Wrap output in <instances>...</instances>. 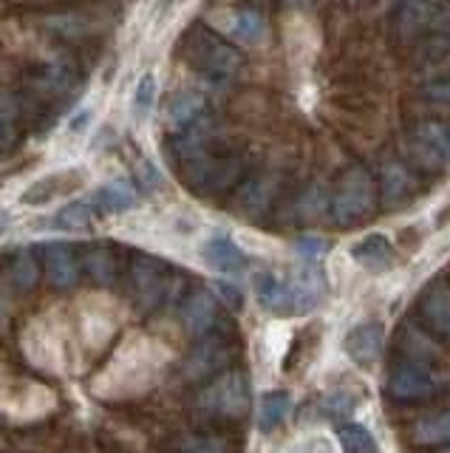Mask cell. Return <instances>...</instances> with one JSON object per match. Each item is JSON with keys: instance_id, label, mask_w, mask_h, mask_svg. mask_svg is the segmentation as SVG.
<instances>
[{"instance_id": "6da1fadb", "label": "cell", "mask_w": 450, "mask_h": 453, "mask_svg": "<svg viewBox=\"0 0 450 453\" xmlns=\"http://www.w3.org/2000/svg\"><path fill=\"white\" fill-rule=\"evenodd\" d=\"M181 54L185 60L202 71L210 80H230L244 65V57L227 40L210 32L207 26H193L190 32L181 37Z\"/></svg>"}, {"instance_id": "7a4b0ae2", "label": "cell", "mask_w": 450, "mask_h": 453, "mask_svg": "<svg viewBox=\"0 0 450 453\" xmlns=\"http://www.w3.org/2000/svg\"><path fill=\"white\" fill-rule=\"evenodd\" d=\"M377 207V184L374 176L362 165H351L337 179L334 193L329 198V212L337 226H355L365 221Z\"/></svg>"}, {"instance_id": "3957f363", "label": "cell", "mask_w": 450, "mask_h": 453, "mask_svg": "<svg viewBox=\"0 0 450 453\" xmlns=\"http://www.w3.org/2000/svg\"><path fill=\"white\" fill-rule=\"evenodd\" d=\"M249 405L252 394L244 372H224L195 396V408L221 419H244L249 414Z\"/></svg>"}, {"instance_id": "277c9868", "label": "cell", "mask_w": 450, "mask_h": 453, "mask_svg": "<svg viewBox=\"0 0 450 453\" xmlns=\"http://www.w3.org/2000/svg\"><path fill=\"white\" fill-rule=\"evenodd\" d=\"M397 26L402 40L419 35L450 37V0H400Z\"/></svg>"}, {"instance_id": "5b68a950", "label": "cell", "mask_w": 450, "mask_h": 453, "mask_svg": "<svg viewBox=\"0 0 450 453\" xmlns=\"http://www.w3.org/2000/svg\"><path fill=\"white\" fill-rule=\"evenodd\" d=\"M439 388H442V377L431 365L411 363V360L400 363L388 377V394L402 403L431 400L433 394H439Z\"/></svg>"}, {"instance_id": "8992f818", "label": "cell", "mask_w": 450, "mask_h": 453, "mask_svg": "<svg viewBox=\"0 0 450 453\" xmlns=\"http://www.w3.org/2000/svg\"><path fill=\"white\" fill-rule=\"evenodd\" d=\"M235 354V346L224 334H210L181 363V380L187 382H202L207 377L218 374L221 368H227Z\"/></svg>"}, {"instance_id": "52a82bcc", "label": "cell", "mask_w": 450, "mask_h": 453, "mask_svg": "<svg viewBox=\"0 0 450 453\" xmlns=\"http://www.w3.org/2000/svg\"><path fill=\"white\" fill-rule=\"evenodd\" d=\"M167 266L150 255H136L131 264V289H133V301L139 311H150L156 309L164 295H167Z\"/></svg>"}, {"instance_id": "ba28073f", "label": "cell", "mask_w": 450, "mask_h": 453, "mask_svg": "<svg viewBox=\"0 0 450 453\" xmlns=\"http://www.w3.org/2000/svg\"><path fill=\"white\" fill-rule=\"evenodd\" d=\"M411 150L428 170L450 165V125L439 119H425L414 127Z\"/></svg>"}, {"instance_id": "9c48e42d", "label": "cell", "mask_w": 450, "mask_h": 453, "mask_svg": "<svg viewBox=\"0 0 450 453\" xmlns=\"http://www.w3.org/2000/svg\"><path fill=\"white\" fill-rule=\"evenodd\" d=\"M286 280L294 297V315H306V311L317 309L326 297V278H323V269L315 261L301 264Z\"/></svg>"}, {"instance_id": "30bf717a", "label": "cell", "mask_w": 450, "mask_h": 453, "mask_svg": "<svg viewBox=\"0 0 450 453\" xmlns=\"http://www.w3.org/2000/svg\"><path fill=\"white\" fill-rule=\"evenodd\" d=\"M419 311L425 318V326L439 337H450V283L445 278H436L422 292Z\"/></svg>"}, {"instance_id": "8fae6325", "label": "cell", "mask_w": 450, "mask_h": 453, "mask_svg": "<svg viewBox=\"0 0 450 453\" xmlns=\"http://www.w3.org/2000/svg\"><path fill=\"white\" fill-rule=\"evenodd\" d=\"M43 264H46V275H49L51 287L72 289L80 280L77 255H74L72 244H65V241H51V244L43 247Z\"/></svg>"}, {"instance_id": "7c38bea8", "label": "cell", "mask_w": 450, "mask_h": 453, "mask_svg": "<svg viewBox=\"0 0 450 453\" xmlns=\"http://www.w3.org/2000/svg\"><path fill=\"white\" fill-rule=\"evenodd\" d=\"M275 193H278V179L272 173H261L256 179H247L235 196V210L241 212L244 219H261L263 212L270 210Z\"/></svg>"}, {"instance_id": "4fadbf2b", "label": "cell", "mask_w": 450, "mask_h": 453, "mask_svg": "<svg viewBox=\"0 0 450 453\" xmlns=\"http://www.w3.org/2000/svg\"><path fill=\"white\" fill-rule=\"evenodd\" d=\"M383 340H385L383 326L369 320V323L355 326V329L346 334L343 349L357 365H374L379 360V354H383Z\"/></svg>"}, {"instance_id": "5bb4252c", "label": "cell", "mask_w": 450, "mask_h": 453, "mask_svg": "<svg viewBox=\"0 0 450 453\" xmlns=\"http://www.w3.org/2000/svg\"><path fill=\"white\" fill-rule=\"evenodd\" d=\"M181 320H185V329L195 337L213 332V326L218 320L216 295L210 289H193L185 297V306H181Z\"/></svg>"}, {"instance_id": "9a60e30c", "label": "cell", "mask_w": 450, "mask_h": 453, "mask_svg": "<svg viewBox=\"0 0 450 453\" xmlns=\"http://www.w3.org/2000/svg\"><path fill=\"white\" fill-rule=\"evenodd\" d=\"M351 258H355L362 269H369V273H388V269L397 264V250L393 244L385 238V235H365L362 241H357L355 247H351Z\"/></svg>"}, {"instance_id": "2e32d148", "label": "cell", "mask_w": 450, "mask_h": 453, "mask_svg": "<svg viewBox=\"0 0 450 453\" xmlns=\"http://www.w3.org/2000/svg\"><path fill=\"white\" fill-rule=\"evenodd\" d=\"M202 258H204V264L210 269H216V273H224V275H235V273H241V269L247 266L244 250L227 235L210 238L207 244L202 247Z\"/></svg>"}, {"instance_id": "e0dca14e", "label": "cell", "mask_w": 450, "mask_h": 453, "mask_svg": "<svg viewBox=\"0 0 450 453\" xmlns=\"http://www.w3.org/2000/svg\"><path fill=\"white\" fill-rule=\"evenodd\" d=\"M256 292H258V301L266 311H272V315H294V297H292L286 278H278L272 273H261L256 278Z\"/></svg>"}, {"instance_id": "ac0fdd59", "label": "cell", "mask_w": 450, "mask_h": 453, "mask_svg": "<svg viewBox=\"0 0 450 453\" xmlns=\"http://www.w3.org/2000/svg\"><path fill=\"white\" fill-rule=\"evenodd\" d=\"M379 188H383V202L388 207L405 202V198H411L414 190H416V181L414 176L408 173V167L400 165V162H388L383 165V176H379Z\"/></svg>"}, {"instance_id": "d6986e66", "label": "cell", "mask_w": 450, "mask_h": 453, "mask_svg": "<svg viewBox=\"0 0 450 453\" xmlns=\"http://www.w3.org/2000/svg\"><path fill=\"white\" fill-rule=\"evenodd\" d=\"M402 351H405V357L411 363H422V365H433V363H439L445 357L442 346L436 343V340H431L428 332H422L419 326H414V323L405 326Z\"/></svg>"}, {"instance_id": "ffe728a7", "label": "cell", "mask_w": 450, "mask_h": 453, "mask_svg": "<svg viewBox=\"0 0 450 453\" xmlns=\"http://www.w3.org/2000/svg\"><path fill=\"white\" fill-rule=\"evenodd\" d=\"M23 103L18 94L0 88V150H11L20 136Z\"/></svg>"}, {"instance_id": "44dd1931", "label": "cell", "mask_w": 450, "mask_h": 453, "mask_svg": "<svg viewBox=\"0 0 450 453\" xmlns=\"http://www.w3.org/2000/svg\"><path fill=\"white\" fill-rule=\"evenodd\" d=\"M204 108H207V99L199 91H181L171 99V105H167V119H171L179 131H185V127L204 119Z\"/></svg>"}, {"instance_id": "7402d4cb", "label": "cell", "mask_w": 450, "mask_h": 453, "mask_svg": "<svg viewBox=\"0 0 450 453\" xmlns=\"http://www.w3.org/2000/svg\"><path fill=\"white\" fill-rule=\"evenodd\" d=\"M136 204V188L131 181H108L94 193V207L103 212H125Z\"/></svg>"}, {"instance_id": "603a6c76", "label": "cell", "mask_w": 450, "mask_h": 453, "mask_svg": "<svg viewBox=\"0 0 450 453\" xmlns=\"http://www.w3.org/2000/svg\"><path fill=\"white\" fill-rule=\"evenodd\" d=\"M43 26L49 32H54L57 37H65V40H80L94 32V20L82 12H54L43 20Z\"/></svg>"}, {"instance_id": "cb8c5ba5", "label": "cell", "mask_w": 450, "mask_h": 453, "mask_svg": "<svg viewBox=\"0 0 450 453\" xmlns=\"http://www.w3.org/2000/svg\"><path fill=\"white\" fill-rule=\"evenodd\" d=\"M82 266L94 283L100 287H111L117 280V255L111 252L108 247H91L82 255Z\"/></svg>"}, {"instance_id": "d4e9b609", "label": "cell", "mask_w": 450, "mask_h": 453, "mask_svg": "<svg viewBox=\"0 0 450 453\" xmlns=\"http://www.w3.org/2000/svg\"><path fill=\"white\" fill-rule=\"evenodd\" d=\"M289 408H292L289 391H270V394H263L261 396V405H258V428L263 434L275 431L278 425L286 419Z\"/></svg>"}, {"instance_id": "484cf974", "label": "cell", "mask_w": 450, "mask_h": 453, "mask_svg": "<svg viewBox=\"0 0 450 453\" xmlns=\"http://www.w3.org/2000/svg\"><path fill=\"white\" fill-rule=\"evenodd\" d=\"M411 436H414L416 445L450 442V408L447 411H439V414H433V417L419 419L414 428H411Z\"/></svg>"}, {"instance_id": "4316f807", "label": "cell", "mask_w": 450, "mask_h": 453, "mask_svg": "<svg viewBox=\"0 0 450 453\" xmlns=\"http://www.w3.org/2000/svg\"><path fill=\"white\" fill-rule=\"evenodd\" d=\"M337 439H340V445L346 453H374L377 450V442L369 428H362L357 422H346L337 428Z\"/></svg>"}, {"instance_id": "83f0119b", "label": "cell", "mask_w": 450, "mask_h": 453, "mask_svg": "<svg viewBox=\"0 0 450 453\" xmlns=\"http://www.w3.org/2000/svg\"><path fill=\"white\" fill-rule=\"evenodd\" d=\"M173 448L176 453H230L227 442L207 434H179L173 439Z\"/></svg>"}, {"instance_id": "f1b7e54d", "label": "cell", "mask_w": 450, "mask_h": 453, "mask_svg": "<svg viewBox=\"0 0 450 453\" xmlns=\"http://www.w3.org/2000/svg\"><path fill=\"white\" fill-rule=\"evenodd\" d=\"M40 278V266H37V258L32 250H20L15 255V261H11V280H15V287L29 292L34 289V283Z\"/></svg>"}, {"instance_id": "f546056e", "label": "cell", "mask_w": 450, "mask_h": 453, "mask_svg": "<svg viewBox=\"0 0 450 453\" xmlns=\"http://www.w3.org/2000/svg\"><path fill=\"white\" fill-rule=\"evenodd\" d=\"M233 37L235 40H241V42H256L261 40L263 35V18L258 12H252V9H241V12H235V18H233Z\"/></svg>"}, {"instance_id": "4dcf8cb0", "label": "cell", "mask_w": 450, "mask_h": 453, "mask_svg": "<svg viewBox=\"0 0 450 453\" xmlns=\"http://www.w3.org/2000/svg\"><path fill=\"white\" fill-rule=\"evenodd\" d=\"M54 224L60 230H86L91 224V210L86 202H74V204H65L57 216H54Z\"/></svg>"}, {"instance_id": "1f68e13d", "label": "cell", "mask_w": 450, "mask_h": 453, "mask_svg": "<svg viewBox=\"0 0 450 453\" xmlns=\"http://www.w3.org/2000/svg\"><path fill=\"white\" fill-rule=\"evenodd\" d=\"M422 65H450V37H428L419 51Z\"/></svg>"}, {"instance_id": "d6a6232c", "label": "cell", "mask_w": 450, "mask_h": 453, "mask_svg": "<svg viewBox=\"0 0 450 453\" xmlns=\"http://www.w3.org/2000/svg\"><path fill=\"white\" fill-rule=\"evenodd\" d=\"M153 103H156V77L145 74L136 82V94H133V113L136 119H148V113L153 111Z\"/></svg>"}, {"instance_id": "836d02e7", "label": "cell", "mask_w": 450, "mask_h": 453, "mask_svg": "<svg viewBox=\"0 0 450 453\" xmlns=\"http://www.w3.org/2000/svg\"><path fill=\"white\" fill-rule=\"evenodd\" d=\"M326 196H323V188L320 184H312V188H306L303 196L298 198V204H294V210H298V219L301 221H315L320 216V210L326 207Z\"/></svg>"}, {"instance_id": "e575fe53", "label": "cell", "mask_w": 450, "mask_h": 453, "mask_svg": "<svg viewBox=\"0 0 450 453\" xmlns=\"http://www.w3.org/2000/svg\"><path fill=\"white\" fill-rule=\"evenodd\" d=\"M57 181H60V176H49V179L34 181L32 188L20 196V202L23 204H46V202H51V198L57 196V190H60Z\"/></svg>"}, {"instance_id": "d590c367", "label": "cell", "mask_w": 450, "mask_h": 453, "mask_svg": "<svg viewBox=\"0 0 450 453\" xmlns=\"http://www.w3.org/2000/svg\"><path fill=\"white\" fill-rule=\"evenodd\" d=\"M294 250H298L306 261H317L323 252L329 250V241H323V238H315V235H303L298 244H294Z\"/></svg>"}, {"instance_id": "8d00e7d4", "label": "cell", "mask_w": 450, "mask_h": 453, "mask_svg": "<svg viewBox=\"0 0 450 453\" xmlns=\"http://www.w3.org/2000/svg\"><path fill=\"white\" fill-rule=\"evenodd\" d=\"M422 94H425L428 99H433V103H450V77L428 82L425 88H422Z\"/></svg>"}, {"instance_id": "74e56055", "label": "cell", "mask_w": 450, "mask_h": 453, "mask_svg": "<svg viewBox=\"0 0 450 453\" xmlns=\"http://www.w3.org/2000/svg\"><path fill=\"white\" fill-rule=\"evenodd\" d=\"M216 292L224 297V303H227V306H233V309H241V306H244V295H241V289L230 287V283L218 280V283H216Z\"/></svg>"}, {"instance_id": "f35d334b", "label": "cell", "mask_w": 450, "mask_h": 453, "mask_svg": "<svg viewBox=\"0 0 450 453\" xmlns=\"http://www.w3.org/2000/svg\"><path fill=\"white\" fill-rule=\"evenodd\" d=\"M292 453H329V448L323 445V442H312V445H303V448L292 450Z\"/></svg>"}, {"instance_id": "ab89813d", "label": "cell", "mask_w": 450, "mask_h": 453, "mask_svg": "<svg viewBox=\"0 0 450 453\" xmlns=\"http://www.w3.org/2000/svg\"><path fill=\"white\" fill-rule=\"evenodd\" d=\"M280 4L289 6V9H306L309 4H312V0H280Z\"/></svg>"}, {"instance_id": "60d3db41", "label": "cell", "mask_w": 450, "mask_h": 453, "mask_svg": "<svg viewBox=\"0 0 450 453\" xmlns=\"http://www.w3.org/2000/svg\"><path fill=\"white\" fill-rule=\"evenodd\" d=\"M6 226H9V216H6V212H0V235L6 233Z\"/></svg>"}, {"instance_id": "b9f144b4", "label": "cell", "mask_w": 450, "mask_h": 453, "mask_svg": "<svg viewBox=\"0 0 450 453\" xmlns=\"http://www.w3.org/2000/svg\"><path fill=\"white\" fill-rule=\"evenodd\" d=\"M348 4H360V0H348Z\"/></svg>"}, {"instance_id": "7bdbcfd3", "label": "cell", "mask_w": 450, "mask_h": 453, "mask_svg": "<svg viewBox=\"0 0 450 453\" xmlns=\"http://www.w3.org/2000/svg\"><path fill=\"white\" fill-rule=\"evenodd\" d=\"M447 453H450V450H447Z\"/></svg>"}]
</instances>
